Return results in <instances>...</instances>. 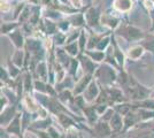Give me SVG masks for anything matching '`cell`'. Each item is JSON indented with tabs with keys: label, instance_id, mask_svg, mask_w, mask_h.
Instances as JSON below:
<instances>
[{
	"label": "cell",
	"instance_id": "obj_3",
	"mask_svg": "<svg viewBox=\"0 0 154 138\" xmlns=\"http://www.w3.org/2000/svg\"><path fill=\"white\" fill-rule=\"evenodd\" d=\"M112 122L114 123V128H115V129H119V128H120L121 120H120V118H119V116H114V118H113V120H112Z\"/></svg>",
	"mask_w": 154,
	"mask_h": 138
},
{
	"label": "cell",
	"instance_id": "obj_2",
	"mask_svg": "<svg viewBox=\"0 0 154 138\" xmlns=\"http://www.w3.org/2000/svg\"><path fill=\"white\" fill-rule=\"evenodd\" d=\"M141 53H143V48L139 47V46H136V47H134L132 50H130L129 55H130V58H132V59H137V58L140 57Z\"/></svg>",
	"mask_w": 154,
	"mask_h": 138
},
{
	"label": "cell",
	"instance_id": "obj_1",
	"mask_svg": "<svg viewBox=\"0 0 154 138\" xmlns=\"http://www.w3.org/2000/svg\"><path fill=\"white\" fill-rule=\"evenodd\" d=\"M132 5L131 0H115V7L120 11H128Z\"/></svg>",
	"mask_w": 154,
	"mask_h": 138
}]
</instances>
